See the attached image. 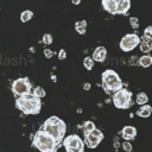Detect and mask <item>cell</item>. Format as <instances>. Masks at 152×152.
<instances>
[{
	"label": "cell",
	"instance_id": "14",
	"mask_svg": "<svg viewBox=\"0 0 152 152\" xmlns=\"http://www.w3.org/2000/svg\"><path fill=\"white\" fill-rule=\"evenodd\" d=\"M151 113H152V107L148 104H144L137 110V115H139L140 118H148Z\"/></svg>",
	"mask_w": 152,
	"mask_h": 152
},
{
	"label": "cell",
	"instance_id": "17",
	"mask_svg": "<svg viewBox=\"0 0 152 152\" xmlns=\"http://www.w3.org/2000/svg\"><path fill=\"white\" fill-rule=\"evenodd\" d=\"M94 129H96V127H95V124H94L93 121H86V122H84V125H83L84 135H87V134L91 133Z\"/></svg>",
	"mask_w": 152,
	"mask_h": 152
},
{
	"label": "cell",
	"instance_id": "6",
	"mask_svg": "<svg viewBox=\"0 0 152 152\" xmlns=\"http://www.w3.org/2000/svg\"><path fill=\"white\" fill-rule=\"evenodd\" d=\"M63 145L66 152H83L84 150V141L76 134H70L63 140Z\"/></svg>",
	"mask_w": 152,
	"mask_h": 152
},
{
	"label": "cell",
	"instance_id": "20",
	"mask_svg": "<svg viewBox=\"0 0 152 152\" xmlns=\"http://www.w3.org/2000/svg\"><path fill=\"white\" fill-rule=\"evenodd\" d=\"M83 65L87 70H91L94 66V58L93 57H86L83 59Z\"/></svg>",
	"mask_w": 152,
	"mask_h": 152
},
{
	"label": "cell",
	"instance_id": "32",
	"mask_svg": "<svg viewBox=\"0 0 152 152\" xmlns=\"http://www.w3.org/2000/svg\"><path fill=\"white\" fill-rule=\"evenodd\" d=\"M151 46H152V44H151Z\"/></svg>",
	"mask_w": 152,
	"mask_h": 152
},
{
	"label": "cell",
	"instance_id": "16",
	"mask_svg": "<svg viewBox=\"0 0 152 152\" xmlns=\"http://www.w3.org/2000/svg\"><path fill=\"white\" fill-rule=\"evenodd\" d=\"M139 65L142 68H148L150 65H152V56L145 55V56L140 57L139 58Z\"/></svg>",
	"mask_w": 152,
	"mask_h": 152
},
{
	"label": "cell",
	"instance_id": "11",
	"mask_svg": "<svg viewBox=\"0 0 152 152\" xmlns=\"http://www.w3.org/2000/svg\"><path fill=\"white\" fill-rule=\"evenodd\" d=\"M91 57L94 58L95 62H104V59H106V57H107V50H106V48H103V46L96 48V49L94 50Z\"/></svg>",
	"mask_w": 152,
	"mask_h": 152
},
{
	"label": "cell",
	"instance_id": "29",
	"mask_svg": "<svg viewBox=\"0 0 152 152\" xmlns=\"http://www.w3.org/2000/svg\"><path fill=\"white\" fill-rule=\"evenodd\" d=\"M83 89L84 90H89L90 89V83H84L83 84Z\"/></svg>",
	"mask_w": 152,
	"mask_h": 152
},
{
	"label": "cell",
	"instance_id": "3",
	"mask_svg": "<svg viewBox=\"0 0 152 152\" xmlns=\"http://www.w3.org/2000/svg\"><path fill=\"white\" fill-rule=\"evenodd\" d=\"M33 146L37 147L40 152H56L59 142H57L49 133L40 128L33 137Z\"/></svg>",
	"mask_w": 152,
	"mask_h": 152
},
{
	"label": "cell",
	"instance_id": "15",
	"mask_svg": "<svg viewBox=\"0 0 152 152\" xmlns=\"http://www.w3.org/2000/svg\"><path fill=\"white\" fill-rule=\"evenodd\" d=\"M75 30L80 34H84L87 31V21L86 20H80L75 23Z\"/></svg>",
	"mask_w": 152,
	"mask_h": 152
},
{
	"label": "cell",
	"instance_id": "25",
	"mask_svg": "<svg viewBox=\"0 0 152 152\" xmlns=\"http://www.w3.org/2000/svg\"><path fill=\"white\" fill-rule=\"evenodd\" d=\"M122 148H124L126 152H131L133 147H132V144H131L128 140H125V141L122 142Z\"/></svg>",
	"mask_w": 152,
	"mask_h": 152
},
{
	"label": "cell",
	"instance_id": "30",
	"mask_svg": "<svg viewBox=\"0 0 152 152\" xmlns=\"http://www.w3.org/2000/svg\"><path fill=\"white\" fill-rule=\"evenodd\" d=\"M71 1H72L74 5H78V4L81 2V0H71Z\"/></svg>",
	"mask_w": 152,
	"mask_h": 152
},
{
	"label": "cell",
	"instance_id": "24",
	"mask_svg": "<svg viewBox=\"0 0 152 152\" xmlns=\"http://www.w3.org/2000/svg\"><path fill=\"white\" fill-rule=\"evenodd\" d=\"M129 24H131V26H132L133 28H138V27H139V20H138V18L131 17V18H129Z\"/></svg>",
	"mask_w": 152,
	"mask_h": 152
},
{
	"label": "cell",
	"instance_id": "5",
	"mask_svg": "<svg viewBox=\"0 0 152 152\" xmlns=\"http://www.w3.org/2000/svg\"><path fill=\"white\" fill-rule=\"evenodd\" d=\"M113 102L116 108L126 109L132 106V93L128 89H120L113 95Z\"/></svg>",
	"mask_w": 152,
	"mask_h": 152
},
{
	"label": "cell",
	"instance_id": "22",
	"mask_svg": "<svg viewBox=\"0 0 152 152\" xmlns=\"http://www.w3.org/2000/svg\"><path fill=\"white\" fill-rule=\"evenodd\" d=\"M33 94H34L37 97L42 99V97L45 96V90H44L42 87H36V88L33 89Z\"/></svg>",
	"mask_w": 152,
	"mask_h": 152
},
{
	"label": "cell",
	"instance_id": "10",
	"mask_svg": "<svg viewBox=\"0 0 152 152\" xmlns=\"http://www.w3.org/2000/svg\"><path fill=\"white\" fill-rule=\"evenodd\" d=\"M102 6L110 14H118V1L116 0H102Z\"/></svg>",
	"mask_w": 152,
	"mask_h": 152
},
{
	"label": "cell",
	"instance_id": "12",
	"mask_svg": "<svg viewBox=\"0 0 152 152\" xmlns=\"http://www.w3.org/2000/svg\"><path fill=\"white\" fill-rule=\"evenodd\" d=\"M121 135H122V138L125 139V140H132V139H134L135 138V135H137V129H135V127H133V126H125L124 128H122V131H121Z\"/></svg>",
	"mask_w": 152,
	"mask_h": 152
},
{
	"label": "cell",
	"instance_id": "18",
	"mask_svg": "<svg viewBox=\"0 0 152 152\" xmlns=\"http://www.w3.org/2000/svg\"><path fill=\"white\" fill-rule=\"evenodd\" d=\"M147 101H148V97H147V95H146L145 93H139V94L137 95L135 102H137L138 104L144 106V104H146V103H147Z\"/></svg>",
	"mask_w": 152,
	"mask_h": 152
},
{
	"label": "cell",
	"instance_id": "2",
	"mask_svg": "<svg viewBox=\"0 0 152 152\" xmlns=\"http://www.w3.org/2000/svg\"><path fill=\"white\" fill-rule=\"evenodd\" d=\"M42 129L49 133L57 142H61L64 140V134L66 132V125L59 118L51 116L43 124Z\"/></svg>",
	"mask_w": 152,
	"mask_h": 152
},
{
	"label": "cell",
	"instance_id": "19",
	"mask_svg": "<svg viewBox=\"0 0 152 152\" xmlns=\"http://www.w3.org/2000/svg\"><path fill=\"white\" fill-rule=\"evenodd\" d=\"M32 17H33V12H32V11H28V10L21 12V14H20V19H21L23 23L28 21L30 19H32Z\"/></svg>",
	"mask_w": 152,
	"mask_h": 152
},
{
	"label": "cell",
	"instance_id": "1",
	"mask_svg": "<svg viewBox=\"0 0 152 152\" xmlns=\"http://www.w3.org/2000/svg\"><path fill=\"white\" fill-rule=\"evenodd\" d=\"M15 107L21 110L24 114H38L42 108L40 99L37 97L34 94H27L19 96L15 100Z\"/></svg>",
	"mask_w": 152,
	"mask_h": 152
},
{
	"label": "cell",
	"instance_id": "13",
	"mask_svg": "<svg viewBox=\"0 0 152 152\" xmlns=\"http://www.w3.org/2000/svg\"><path fill=\"white\" fill-rule=\"evenodd\" d=\"M131 7L129 0H120L118 2V14H126Z\"/></svg>",
	"mask_w": 152,
	"mask_h": 152
},
{
	"label": "cell",
	"instance_id": "9",
	"mask_svg": "<svg viewBox=\"0 0 152 152\" xmlns=\"http://www.w3.org/2000/svg\"><path fill=\"white\" fill-rule=\"evenodd\" d=\"M86 138H84V144H86V146H88L89 148H95L99 144H100V141L103 139V133L100 131V129H94L91 133H89V134H87V135H84Z\"/></svg>",
	"mask_w": 152,
	"mask_h": 152
},
{
	"label": "cell",
	"instance_id": "23",
	"mask_svg": "<svg viewBox=\"0 0 152 152\" xmlns=\"http://www.w3.org/2000/svg\"><path fill=\"white\" fill-rule=\"evenodd\" d=\"M43 43L46 44V45H50V44L52 43V36H51L50 33H45V34L43 36Z\"/></svg>",
	"mask_w": 152,
	"mask_h": 152
},
{
	"label": "cell",
	"instance_id": "4",
	"mask_svg": "<svg viewBox=\"0 0 152 152\" xmlns=\"http://www.w3.org/2000/svg\"><path fill=\"white\" fill-rule=\"evenodd\" d=\"M102 87L108 94L116 93L118 90L122 89V81L114 70L107 69L102 74Z\"/></svg>",
	"mask_w": 152,
	"mask_h": 152
},
{
	"label": "cell",
	"instance_id": "28",
	"mask_svg": "<svg viewBox=\"0 0 152 152\" xmlns=\"http://www.w3.org/2000/svg\"><path fill=\"white\" fill-rule=\"evenodd\" d=\"M65 57H66V52H65V50H64V49H61L59 52H58V58H59V59H64Z\"/></svg>",
	"mask_w": 152,
	"mask_h": 152
},
{
	"label": "cell",
	"instance_id": "31",
	"mask_svg": "<svg viewBox=\"0 0 152 152\" xmlns=\"http://www.w3.org/2000/svg\"><path fill=\"white\" fill-rule=\"evenodd\" d=\"M51 80H52L53 82H56V76H55V75H51Z\"/></svg>",
	"mask_w": 152,
	"mask_h": 152
},
{
	"label": "cell",
	"instance_id": "21",
	"mask_svg": "<svg viewBox=\"0 0 152 152\" xmlns=\"http://www.w3.org/2000/svg\"><path fill=\"white\" fill-rule=\"evenodd\" d=\"M151 44L152 43H148V42H141L140 44H139V46H140V50L142 51V52H150L151 50H152V46H151Z\"/></svg>",
	"mask_w": 152,
	"mask_h": 152
},
{
	"label": "cell",
	"instance_id": "26",
	"mask_svg": "<svg viewBox=\"0 0 152 152\" xmlns=\"http://www.w3.org/2000/svg\"><path fill=\"white\" fill-rule=\"evenodd\" d=\"M144 36L148 37V38L152 40V26H148V27L145 28V31H144Z\"/></svg>",
	"mask_w": 152,
	"mask_h": 152
},
{
	"label": "cell",
	"instance_id": "8",
	"mask_svg": "<svg viewBox=\"0 0 152 152\" xmlns=\"http://www.w3.org/2000/svg\"><path fill=\"white\" fill-rule=\"evenodd\" d=\"M140 44V38L138 34L135 33H128L126 36L122 37V39L120 40V49L125 52L133 50L135 46H138Z\"/></svg>",
	"mask_w": 152,
	"mask_h": 152
},
{
	"label": "cell",
	"instance_id": "27",
	"mask_svg": "<svg viewBox=\"0 0 152 152\" xmlns=\"http://www.w3.org/2000/svg\"><path fill=\"white\" fill-rule=\"evenodd\" d=\"M44 56H45L46 58H51V57L53 56V52H52L50 49H44Z\"/></svg>",
	"mask_w": 152,
	"mask_h": 152
},
{
	"label": "cell",
	"instance_id": "7",
	"mask_svg": "<svg viewBox=\"0 0 152 152\" xmlns=\"http://www.w3.org/2000/svg\"><path fill=\"white\" fill-rule=\"evenodd\" d=\"M31 82L28 81V78L23 77V78H17L13 81L12 83V91L18 95V96H23V95H27L31 94Z\"/></svg>",
	"mask_w": 152,
	"mask_h": 152
}]
</instances>
